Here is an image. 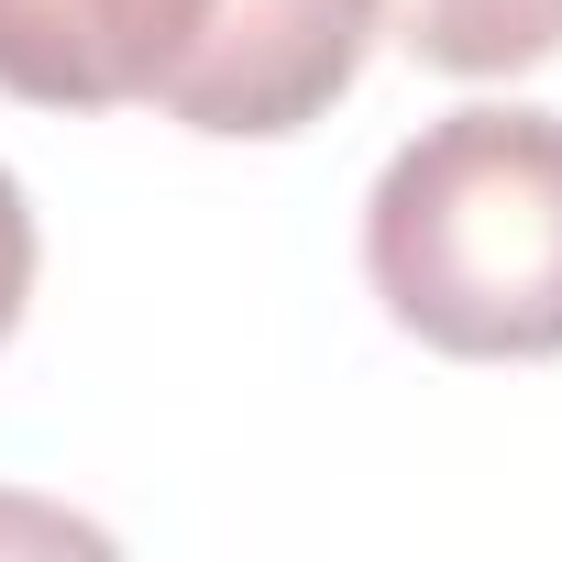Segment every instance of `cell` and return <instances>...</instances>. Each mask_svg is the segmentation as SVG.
<instances>
[{
    "mask_svg": "<svg viewBox=\"0 0 562 562\" xmlns=\"http://www.w3.org/2000/svg\"><path fill=\"white\" fill-rule=\"evenodd\" d=\"M375 12L441 78H518L562 56V0H375Z\"/></svg>",
    "mask_w": 562,
    "mask_h": 562,
    "instance_id": "3",
    "label": "cell"
},
{
    "mask_svg": "<svg viewBox=\"0 0 562 562\" xmlns=\"http://www.w3.org/2000/svg\"><path fill=\"white\" fill-rule=\"evenodd\" d=\"M375 45V0H0V89L34 111H166L188 133H310Z\"/></svg>",
    "mask_w": 562,
    "mask_h": 562,
    "instance_id": "2",
    "label": "cell"
},
{
    "mask_svg": "<svg viewBox=\"0 0 562 562\" xmlns=\"http://www.w3.org/2000/svg\"><path fill=\"white\" fill-rule=\"evenodd\" d=\"M23 299H34V210H23V177L0 166V342L23 331Z\"/></svg>",
    "mask_w": 562,
    "mask_h": 562,
    "instance_id": "4",
    "label": "cell"
},
{
    "mask_svg": "<svg viewBox=\"0 0 562 562\" xmlns=\"http://www.w3.org/2000/svg\"><path fill=\"white\" fill-rule=\"evenodd\" d=\"M364 276L452 364L562 353V111H441L364 199Z\"/></svg>",
    "mask_w": 562,
    "mask_h": 562,
    "instance_id": "1",
    "label": "cell"
}]
</instances>
